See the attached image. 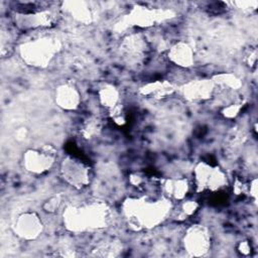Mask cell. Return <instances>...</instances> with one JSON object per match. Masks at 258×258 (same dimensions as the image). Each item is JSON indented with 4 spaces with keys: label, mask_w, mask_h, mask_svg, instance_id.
<instances>
[{
    "label": "cell",
    "mask_w": 258,
    "mask_h": 258,
    "mask_svg": "<svg viewBox=\"0 0 258 258\" xmlns=\"http://www.w3.org/2000/svg\"><path fill=\"white\" fill-rule=\"evenodd\" d=\"M184 247L194 256L205 255L210 247V236L205 228H191L184 237Z\"/></svg>",
    "instance_id": "1"
},
{
    "label": "cell",
    "mask_w": 258,
    "mask_h": 258,
    "mask_svg": "<svg viewBox=\"0 0 258 258\" xmlns=\"http://www.w3.org/2000/svg\"><path fill=\"white\" fill-rule=\"evenodd\" d=\"M61 171L64 178L74 185L82 186L87 183L88 172L85 165L78 159L68 158L63 160Z\"/></svg>",
    "instance_id": "2"
},
{
    "label": "cell",
    "mask_w": 258,
    "mask_h": 258,
    "mask_svg": "<svg viewBox=\"0 0 258 258\" xmlns=\"http://www.w3.org/2000/svg\"><path fill=\"white\" fill-rule=\"evenodd\" d=\"M15 230L24 239H34L41 232V223L34 215H22L17 221Z\"/></svg>",
    "instance_id": "3"
},
{
    "label": "cell",
    "mask_w": 258,
    "mask_h": 258,
    "mask_svg": "<svg viewBox=\"0 0 258 258\" xmlns=\"http://www.w3.org/2000/svg\"><path fill=\"white\" fill-rule=\"evenodd\" d=\"M51 163V156L47 152L29 151L25 156V165L29 170L42 171L49 167Z\"/></svg>",
    "instance_id": "4"
},
{
    "label": "cell",
    "mask_w": 258,
    "mask_h": 258,
    "mask_svg": "<svg viewBox=\"0 0 258 258\" xmlns=\"http://www.w3.org/2000/svg\"><path fill=\"white\" fill-rule=\"evenodd\" d=\"M58 102L64 108H74L77 106L78 95L72 88H62L58 93Z\"/></svg>",
    "instance_id": "5"
},
{
    "label": "cell",
    "mask_w": 258,
    "mask_h": 258,
    "mask_svg": "<svg viewBox=\"0 0 258 258\" xmlns=\"http://www.w3.org/2000/svg\"><path fill=\"white\" fill-rule=\"evenodd\" d=\"M164 185L167 191L177 199L182 198L187 190V184L185 180H167Z\"/></svg>",
    "instance_id": "6"
},
{
    "label": "cell",
    "mask_w": 258,
    "mask_h": 258,
    "mask_svg": "<svg viewBox=\"0 0 258 258\" xmlns=\"http://www.w3.org/2000/svg\"><path fill=\"white\" fill-rule=\"evenodd\" d=\"M171 55H172V58L176 62H179L182 66H187L191 60L190 52H189L188 48L184 45L174 47V49H172Z\"/></svg>",
    "instance_id": "7"
},
{
    "label": "cell",
    "mask_w": 258,
    "mask_h": 258,
    "mask_svg": "<svg viewBox=\"0 0 258 258\" xmlns=\"http://www.w3.org/2000/svg\"><path fill=\"white\" fill-rule=\"evenodd\" d=\"M101 99H102L103 103L106 104V106L113 107L117 100V93L113 88L104 89L101 94Z\"/></svg>",
    "instance_id": "8"
},
{
    "label": "cell",
    "mask_w": 258,
    "mask_h": 258,
    "mask_svg": "<svg viewBox=\"0 0 258 258\" xmlns=\"http://www.w3.org/2000/svg\"><path fill=\"white\" fill-rule=\"evenodd\" d=\"M240 249H241V250H239V251H240L242 254H248V253H250V251H251L249 245H248L247 243H245V242L241 244Z\"/></svg>",
    "instance_id": "9"
}]
</instances>
